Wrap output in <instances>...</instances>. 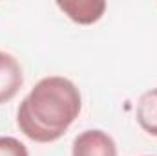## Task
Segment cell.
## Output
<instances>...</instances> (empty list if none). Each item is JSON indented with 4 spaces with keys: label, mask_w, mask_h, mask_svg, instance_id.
I'll use <instances>...</instances> for the list:
<instances>
[{
    "label": "cell",
    "mask_w": 157,
    "mask_h": 156,
    "mask_svg": "<svg viewBox=\"0 0 157 156\" xmlns=\"http://www.w3.org/2000/svg\"><path fill=\"white\" fill-rule=\"evenodd\" d=\"M24 84V72L18 59L0 50V105L11 101Z\"/></svg>",
    "instance_id": "cell-3"
},
{
    "label": "cell",
    "mask_w": 157,
    "mask_h": 156,
    "mask_svg": "<svg viewBox=\"0 0 157 156\" xmlns=\"http://www.w3.org/2000/svg\"><path fill=\"white\" fill-rule=\"evenodd\" d=\"M71 156H117V145L108 132L88 129L73 140Z\"/></svg>",
    "instance_id": "cell-2"
},
{
    "label": "cell",
    "mask_w": 157,
    "mask_h": 156,
    "mask_svg": "<svg viewBox=\"0 0 157 156\" xmlns=\"http://www.w3.org/2000/svg\"><path fill=\"white\" fill-rule=\"evenodd\" d=\"M57 7L73 22L90 26L95 24L102 18L106 11V2L104 0H59Z\"/></svg>",
    "instance_id": "cell-4"
},
{
    "label": "cell",
    "mask_w": 157,
    "mask_h": 156,
    "mask_svg": "<svg viewBox=\"0 0 157 156\" xmlns=\"http://www.w3.org/2000/svg\"><path fill=\"white\" fill-rule=\"evenodd\" d=\"M82 109L77 84L62 76L40 79L17 109V127L35 143H53L73 125Z\"/></svg>",
    "instance_id": "cell-1"
},
{
    "label": "cell",
    "mask_w": 157,
    "mask_h": 156,
    "mask_svg": "<svg viewBox=\"0 0 157 156\" xmlns=\"http://www.w3.org/2000/svg\"><path fill=\"white\" fill-rule=\"evenodd\" d=\"M0 156H29V151L20 140L13 136H0Z\"/></svg>",
    "instance_id": "cell-6"
},
{
    "label": "cell",
    "mask_w": 157,
    "mask_h": 156,
    "mask_svg": "<svg viewBox=\"0 0 157 156\" xmlns=\"http://www.w3.org/2000/svg\"><path fill=\"white\" fill-rule=\"evenodd\" d=\"M137 123L144 132L157 138V88L144 92L137 103Z\"/></svg>",
    "instance_id": "cell-5"
}]
</instances>
